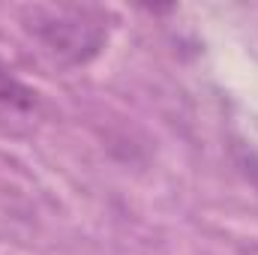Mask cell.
<instances>
[{
  "instance_id": "2",
  "label": "cell",
  "mask_w": 258,
  "mask_h": 255,
  "mask_svg": "<svg viewBox=\"0 0 258 255\" xmlns=\"http://www.w3.org/2000/svg\"><path fill=\"white\" fill-rule=\"evenodd\" d=\"M42 99L0 60V132L12 138H27L42 123Z\"/></svg>"
},
{
  "instance_id": "1",
  "label": "cell",
  "mask_w": 258,
  "mask_h": 255,
  "mask_svg": "<svg viewBox=\"0 0 258 255\" xmlns=\"http://www.w3.org/2000/svg\"><path fill=\"white\" fill-rule=\"evenodd\" d=\"M24 15L30 36L60 66L90 63L108 42V12L93 6H30Z\"/></svg>"
}]
</instances>
